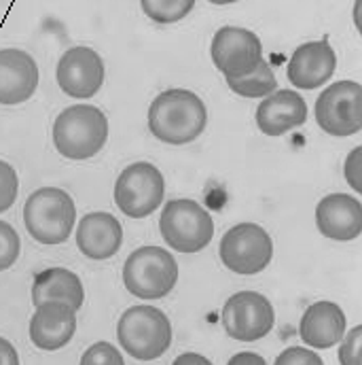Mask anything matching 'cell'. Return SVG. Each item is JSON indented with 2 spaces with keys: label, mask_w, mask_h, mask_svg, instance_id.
Returning a JSON list of instances; mask_svg holds the SVG:
<instances>
[{
  "label": "cell",
  "mask_w": 362,
  "mask_h": 365,
  "mask_svg": "<svg viewBox=\"0 0 362 365\" xmlns=\"http://www.w3.org/2000/svg\"><path fill=\"white\" fill-rule=\"evenodd\" d=\"M275 365H322V359L307 349L301 346H292L280 353V357L275 359Z\"/></svg>",
  "instance_id": "27"
},
{
  "label": "cell",
  "mask_w": 362,
  "mask_h": 365,
  "mask_svg": "<svg viewBox=\"0 0 362 365\" xmlns=\"http://www.w3.org/2000/svg\"><path fill=\"white\" fill-rule=\"evenodd\" d=\"M49 299L66 302L75 310H81L85 302V289L81 278L66 268H47L38 272L32 282V304L38 306Z\"/></svg>",
  "instance_id": "20"
},
{
  "label": "cell",
  "mask_w": 362,
  "mask_h": 365,
  "mask_svg": "<svg viewBox=\"0 0 362 365\" xmlns=\"http://www.w3.org/2000/svg\"><path fill=\"white\" fill-rule=\"evenodd\" d=\"M208 125V108L191 90L161 91L149 108V130L166 145H188Z\"/></svg>",
  "instance_id": "1"
},
{
  "label": "cell",
  "mask_w": 362,
  "mask_h": 365,
  "mask_svg": "<svg viewBox=\"0 0 362 365\" xmlns=\"http://www.w3.org/2000/svg\"><path fill=\"white\" fill-rule=\"evenodd\" d=\"M275 325L272 302L257 291H240L231 295L223 308V327L231 340L257 342Z\"/></svg>",
  "instance_id": "11"
},
{
  "label": "cell",
  "mask_w": 362,
  "mask_h": 365,
  "mask_svg": "<svg viewBox=\"0 0 362 365\" xmlns=\"http://www.w3.org/2000/svg\"><path fill=\"white\" fill-rule=\"evenodd\" d=\"M117 340L136 361H155L172 344V323L155 306H132L117 323Z\"/></svg>",
  "instance_id": "4"
},
{
  "label": "cell",
  "mask_w": 362,
  "mask_h": 365,
  "mask_svg": "<svg viewBox=\"0 0 362 365\" xmlns=\"http://www.w3.org/2000/svg\"><path fill=\"white\" fill-rule=\"evenodd\" d=\"M77 331V310L66 302H43L30 319V340L41 351L64 349Z\"/></svg>",
  "instance_id": "14"
},
{
  "label": "cell",
  "mask_w": 362,
  "mask_h": 365,
  "mask_svg": "<svg viewBox=\"0 0 362 365\" xmlns=\"http://www.w3.org/2000/svg\"><path fill=\"white\" fill-rule=\"evenodd\" d=\"M0 365H19V355L15 346L4 338H0Z\"/></svg>",
  "instance_id": "29"
},
{
  "label": "cell",
  "mask_w": 362,
  "mask_h": 365,
  "mask_svg": "<svg viewBox=\"0 0 362 365\" xmlns=\"http://www.w3.org/2000/svg\"><path fill=\"white\" fill-rule=\"evenodd\" d=\"M210 4H216V6H225V4H233V2H240V0H208Z\"/></svg>",
  "instance_id": "33"
},
{
  "label": "cell",
  "mask_w": 362,
  "mask_h": 365,
  "mask_svg": "<svg viewBox=\"0 0 362 365\" xmlns=\"http://www.w3.org/2000/svg\"><path fill=\"white\" fill-rule=\"evenodd\" d=\"M23 223L28 234L41 245H64L77 223V206L68 191L60 187H41L23 204Z\"/></svg>",
  "instance_id": "3"
},
{
  "label": "cell",
  "mask_w": 362,
  "mask_h": 365,
  "mask_svg": "<svg viewBox=\"0 0 362 365\" xmlns=\"http://www.w3.org/2000/svg\"><path fill=\"white\" fill-rule=\"evenodd\" d=\"M337 68L335 49L326 38L303 43L292 51L286 77L297 90H318L331 81Z\"/></svg>",
  "instance_id": "13"
},
{
  "label": "cell",
  "mask_w": 362,
  "mask_h": 365,
  "mask_svg": "<svg viewBox=\"0 0 362 365\" xmlns=\"http://www.w3.org/2000/svg\"><path fill=\"white\" fill-rule=\"evenodd\" d=\"M108 140V119L93 104H73L53 121L55 151L75 162L97 155Z\"/></svg>",
  "instance_id": "2"
},
{
  "label": "cell",
  "mask_w": 362,
  "mask_h": 365,
  "mask_svg": "<svg viewBox=\"0 0 362 365\" xmlns=\"http://www.w3.org/2000/svg\"><path fill=\"white\" fill-rule=\"evenodd\" d=\"M166 195L161 170L149 162L127 166L115 182V204L129 219H144L153 215Z\"/></svg>",
  "instance_id": "7"
},
{
  "label": "cell",
  "mask_w": 362,
  "mask_h": 365,
  "mask_svg": "<svg viewBox=\"0 0 362 365\" xmlns=\"http://www.w3.org/2000/svg\"><path fill=\"white\" fill-rule=\"evenodd\" d=\"M140 6L149 19L168 26L184 19L195 9V0H140Z\"/></svg>",
  "instance_id": "22"
},
{
  "label": "cell",
  "mask_w": 362,
  "mask_h": 365,
  "mask_svg": "<svg viewBox=\"0 0 362 365\" xmlns=\"http://www.w3.org/2000/svg\"><path fill=\"white\" fill-rule=\"evenodd\" d=\"M210 56L225 79H242L248 77L263 60V45L252 30L225 26L216 30L210 45Z\"/></svg>",
  "instance_id": "10"
},
{
  "label": "cell",
  "mask_w": 362,
  "mask_h": 365,
  "mask_svg": "<svg viewBox=\"0 0 362 365\" xmlns=\"http://www.w3.org/2000/svg\"><path fill=\"white\" fill-rule=\"evenodd\" d=\"M307 121V102L294 90H275L259 102L257 125L265 136H284Z\"/></svg>",
  "instance_id": "18"
},
{
  "label": "cell",
  "mask_w": 362,
  "mask_h": 365,
  "mask_svg": "<svg viewBox=\"0 0 362 365\" xmlns=\"http://www.w3.org/2000/svg\"><path fill=\"white\" fill-rule=\"evenodd\" d=\"M17 191H19V177L15 168L9 162L0 160V212L9 210L15 204Z\"/></svg>",
  "instance_id": "24"
},
{
  "label": "cell",
  "mask_w": 362,
  "mask_h": 365,
  "mask_svg": "<svg viewBox=\"0 0 362 365\" xmlns=\"http://www.w3.org/2000/svg\"><path fill=\"white\" fill-rule=\"evenodd\" d=\"M344 344L339 346V364L341 365H361V344H362V327H354L348 336L341 338Z\"/></svg>",
  "instance_id": "26"
},
{
  "label": "cell",
  "mask_w": 362,
  "mask_h": 365,
  "mask_svg": "<svg viewBox=\"0 0 362 365\" xmlns=\"http://www.w3.org/2000/svg\"><path fill=\"white\" fill-rule=\"evenodd\" d=\"M38 66L28 51L0 49V104L17 106L34 96L38 88Z\"/></svg>",
  "instance_id": "16"
},
{
  "label": "cell",
  "mask_w": 362,
  "mask_h": 365,
  "mask_svg": "<svg viewBox=\"0 0 362 365\" xmlns=\"http://www.w3.org/2000/svg\"><path fill=\"white\" fill-rule=\"evenodd\" d=\"M361 2L362 0H356V6H354V21H356V28L362 30L361 28Z\"/></svg>",
  "instance_id": "32"
},
{
  "label": "cell",
  "mask_w": 362,
  "mask_h": 365,
  "mask_svg": "<svg viewBox=\"0 0 362 365\" xmlns=\"http://www.w3.org/2000/svg\"><path fill=\"white\" fill-rule=\"evenodd\" d=\"M218 255L227 270L252 276L263 272L272 264L273 240L259 223H238L225 232Z\"/></svg>",
  "instance_id": "8"
},
{
  "label": "cell",
  "mask_w": 362,
  "mask_h": 365,
  "mask_svg": "<svg viewBox=\"0 0 362 365\" xmlns=\"http://www.w3.org/2000/svg\"><path fill=\"white\" fill-rule=\"evenodd\" d=\"M346 312L335 302H316L312 304L299 323L301 340L312 349H331L341 342L346 336Z\"/></svg>",
  "instance_id": "19"
},
{
  "label": "cell",
  "mask_w": 362,
  "mask_h": 365,
  "mask_svg": "<svg viewBox=\"0 0 362 365\" xmlns=\"http://www.w3.org/2000/svg\"><path fill=\"white\" fill-rule=\"evenodd\" d=\"M176 365H182V364H203V365H210V361L208 359H203L201 355H195V353H184V355H181L176 361H174Z\"/></svg>",
  "instance_id": "31"
},
{
  "label": "cell",
  "mask_w": 362,
  "mask_h": 365,
  "mask_svg": "<svg viewBox=\"0 0 362 365\" xmlns=\"http://www.w3.org/2000/svg\"><path fill=\"white\" fill-rule=\"evenodd\" d=\"M316 121L322 132L337 138L354 136L362 130V86L356 81H337L316 100Z\"/></svg>",
  "instance_id": "9"
},
{
  "label": "cell",
  "mask_w": 362,
  "mask_h": 365,
  "mask_svg": "<svg viewBox=\"0 0 362 365\" xmlns=\"http://www.w3.org/2000/svg\"><path fill=\"white\" fill-rule=\"evenodd\" d=\"M316 225L331 240H356L362 232V204L354 195L331 193L316 206Z\"/></svg>",
  "instance_id": "15"
},
{
  "label": "cell",
  "mask_w": 362,
  "mask_h": 365,
  "mask_svg": "<svg viewBox=\"0 0 362 365\" xmlns=\"http://www.w3.org/2000/svg\"><path fill=\"white\" fill-rule=\"evenodd\" d=\"M123 357L121 353L110 344V342H97L90 346L83 357H81V365H123Z\"/></svg>",
  "instance_id": "25"
},
{
  "label": "cell",
  "mask_w": 362,
  "mask_h": 365,
  "mask_svg": "<svg viewBox=\"0 0 362 365\" xmlns=\"http://www.w3.org/2000/svg\"><path fill=\"white\" fill-rule=\"evenodd\" d=\"M344 177L354 191H362V147H354L346 158Z\"/></svg>",
  "instance_id": "28"
},
{
  "label": "cell",
  "mask_w": 362,
  "mask_h": 365,
  "mask_svg": "<svg viewBox=\"0 0 362 365\" xmlns=\"http://www.w3.org/2000/svg\"><path fill=\"white\" fill-rule=\"evenodd\" d=\"M240 364L265 365L267 361H265L263 357L255 355V353H240V355H235V357H231V359H229V365H240Z\"/></svg>",
  "instance_id": "30"
},
{
  "label": "cell",
  "mask_w": 362,
  "mask_h": 365,
  "mask_svg": "<svg viewBox=\"0 0 362 365\" xmlns=\"http://www.w3.org/2000/svg\"><path fill=\"white\" fill-rule=\"evenodd\" d=\"M21 253V240L15 227L6 221H0V272L9 270Z\"/></svg>",
  "instance_id": "23"
},
{
  "label": "cell",
  "mask_w": 362,
  "mask_h": 365,
  "mask_svg": "<svg viewBox=\"0 0 362 365\" xmlns=\"http://www.w3.org/2000/svg\"><path fill=\"white\" fill-rule=\"evenodd\" d=\"M164 242L176 253L193 255L203 251L214 238V221L210 212L195 200H172L159 217Z\"/></svg>",
  "instance_id": "5"
},
{
  "label": "cell",
  "mask_w": 362,
  "mask_h": 365,
  "mask_svg": "<svg viewBox=\"0 0 362 365\" xmlns=\"http://www.w3.org/2000/svg\"><path fill=\"white\" fill-rule=\"evenodd\" d=\"M123 245V227L110 212H87L77 225V247L93 262L110 259Z\"/></svg>",
  "instance_id": "17"
},
{
  "label": "cell",
  "mask_w": 362,
  "mask_h": 365,
  "mask_svg": "<svg viewBox=\"0 0 362 365\" xmlns=\"http://www.w3.org/2000/svg\"><path fill=\"white\" fill-rule=\"evenodd\" d=\"M55 79L66 96L75 100H90L102 90L106 68L95 49L79 45L64 51L55 68Z\"/></svg>",
  "instance_id": "12"
},
{
  "label": "cell",
  "mask_w": 362,
  "mask_h": 365,
  "mask_svg": "<svg viewBox=\"0 0 362 365\" xmlns=\"http://www.w3.org/2000/svg\"><path fill=\"white\" fill-rule=\"evenodd\" d=\"M227 86H229V90L233 91V93H238L242 98H265L272 91H275L277 79L273 75L272 66L265 60H261L259 66L248 77L227 79Z\"/></svg>",
  "instance_id": "21"
},
{
  "label": "cell",
  "mask_w": 362,
  "mask_h": 365,
  "mask_svg": "<svg viewBox=\"0 0 362 365\" xmlns=\"http://www.w3.org/2000/svg\"><path fill=\"white\" fill-rule=\"evenodd\" d=\"M179 282V264L174 255L159 247L136 249L123 266L125 289L140 299H161Z\"/></svg>",
  "instance_id": "6"
}]
</instances>
